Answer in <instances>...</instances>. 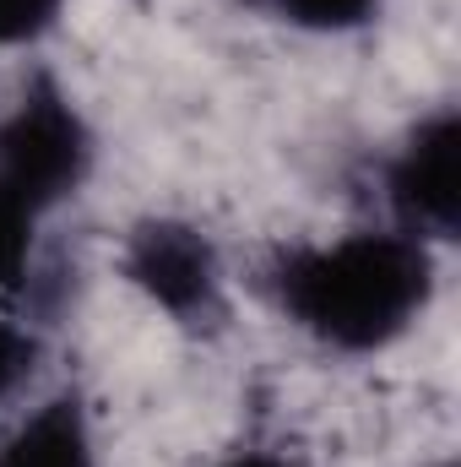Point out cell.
<instances>
[{
	"label": "cell",
	"instance_id": "cell-3",
	"mask_svg": "<svg viewBox=\"0 0 461 467\" xmlns=\"http://www.w3.org/2000/svg\"><path fill=\"white\" fill-rule=\"evenodd\" d=\"M125 288L158 310L169 327L185 332H212L229 316V266L218 239L179 218V213H147L136 218L115 255Z\"/></svg>",
	"mask_w": 461,
	"mask_h": 467
},
{
	"label": "cell",
	"instance_id": "cell-5",
	"mask_svg": "<svg viewBox=\"0 0 461 467\" xmlns=\"http://www.w3.org/2000/svg\"><path fill=\"white\" fill-rule=\"evenodd\" d=\"M0 467H104L98 419L82 402V391L60 386L44 402H33L0 435Z\"/></svg>",
	"mask_w": 461,
	"mask_h": 467
},
{
	"label": "cell",
	"instance_id": "cell-1",
	"mask_svg": "<svg viewBox=\"0 0 461 467\" xmlns=\"http://www.w3.org/2000/svg\"><path fill=\"white\" fill-rule=\"evenodd\" d=\"M435 294L440 250L391 223L282 244L266 266L271 310L337 358H374L407 343L435 310Z\"/></svg>",
	"mask_w": 461,
	"mask_h": 467
},
{
	"label": "cell",
	"instance_id": "cell-7",
	"mask_svg": "<svg viewBox=\"0 0 461 467\" xmlns=\"http://www.w3.org/2000/svg\"><path fill=\"white\" fill-rule=\"evenodd\" d=\"M33 369H38V337H33V327L16 316V305L0 299V413L27 391Z\"/></svg>",
	"mask_w": 461,
	"mask_h": 467
},
{
	"label": "cell",
	"instance_id": "cell-2",
	"mask_svg": "<svg viewBox=\"0 0 461 467\" xmlns=\"http://www.w3.org/2000/svg\"><path fill=\"white\" fill-rule=\"evenodd\" d=\"M98 169V130L82 99L33 71L0 104V299H22L38 272L44 229L87 191Z\"/></svg>",
	"mask_w": 461,
	"mask_h": 467
},
{
	"label": "cell",
	"instance_id": "cell-4",
	"mask_svg": "<svg viewBox=\"0 0 461 467\" xmlns=\"http://www.w3.org/2000/svg\"><path fill=\"white\" fill-rule=\"evenodd\" d=\"M385 223L435 250L456 244L461 229V109L435 104L418 115L380 158Z\"/></svg>",
	"mask_w": 461,
	"mask_h": 467
},
{
	"label": "cell",
	"instance_id": "cell-6",
	"mask_svg": "<svg viewBox=\"0 0 461 467\" xmlns=\"http://www.w3.org/2000/svg\"><path fill=\"white\" fill-rule=\"evenodd\" d=\"M266 16H277L282 27L293 33H310V38H347V33H364L385 16L391 0H261Z\"/></svg>",
	"mask_w": 461,
	"mask_h": 467
},
{
	"label": "cell",
	"instance_id": "cell-10",
	"mask_svg": "<svg viewBox=\"0 0 461 467\" xmlns=\"http://www.w3.org/2000/svg\"><path fill=\"white\" fill-rule=\"evenodd\" d=\"M424 467H461L456 457H435V462H424Z\"/></svg>",
	"mask_w": 461,
	"mask_h": 467
},
{
	"label": "cell",
	"instance_id": "cell-8",
	"mask_svg": "<svg viewBox=\"0 0 461 467\" xmlns=\"http://www.w3.org/2000/svg\"><path fill=\"white\" fill-rule=\"evenodd\" d=\"M71 0H0V49H38L60 33Z\"/></svg>",
	"mask_w": 461,
	"mask_h": 467
},
{
	"label": "cell",
	"instance_id": "cell-9",
	"mask_svg": "<svg viewBox=\"0 0 461 467\" xmlns=\"http://www.w3.org/2000/svg\"><path fill=\"white\" fill-rule=\"evenodd\" d=\"M207 467H310V462L282 451V446H239V451H229V457H218Z\"/></svg>",
	"mask_w": 461,
	"mask_h": 467
}]
</instances>
